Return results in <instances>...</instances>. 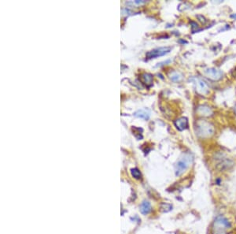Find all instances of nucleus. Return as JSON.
I'll return each mask as SVG.
<instances>
[{
    "label": "nucleus",
    "mask_w": 236,
    "mask_h": 234,
    "mask_svg": "<svg viewBox=\"0 0 236 234\" xmlns=\"http://www.w3.org/2000/svg\"><path fill=\"white\" fill-rule=\"evenodd\" d=\"M131 175H132V177L135 179H140L141 177H142L141 172L139 171V170H138L137 168L131 169Z\"/></svg>",
    "instance_id": "13"
},
{
    "label": "nucleus",
    "mask_w": 236,
    "mask_h": 234,
    "mask_svg": "<svg viewBox=\"0 0 236 234\" xmlns=\"http://www.w3.org/2000/svg\"><path fill=\"white\" fill-rule=\"evenodd\" d=\"M234 113H235V114H236V106H235V107H234Z\"/></svg>",
    "instance_id": "17"
},
{
    "label": "nucleus",
    "mask_w": 236,
    "mask_h": 234,
    "mask_svg": "<svg viewBox=\"0 0 236 234\" xmlns=\"http://www.w3.org/2000/svg\"><path fill=\"white\" fill-rule=\"evenodd\" d=\"M205 75L212 81H217L223 77V72L216 68L206 69L204 71Z\"/></svg>",
    "instance_id": "6"
},
{
    "label": "nucleus",
    "mask_w": 236,
    "mask_h": 234,
    "mask_svg": "<svg viewBox=\"0 0 236 234\" xmlns=\"http://www.w3.org/2000/svg\"><path fill=\"white\" fill-rule=\"evenodd\" d=\"M196 134L201 138H209L214 134L215 128L210 122L204 120H199L196 123Z\"/></svg>",
    "instance_id": "1"
},
{
    "label": "nucleus",
    "mask_w": 236,
    "mask_h": 234,
    "mask_svg": "<svg viewBox=\"0 0 236 234\" xmlns=\"http://www.w3.org/2000/svg\"><path fill=\"white\" fill-rule=\"evenodd\" d=\"M150 112L147 110H138L136 112H135L134 116L137 118H142L144 120H148L150 118Z\"/></svg>",
    "instance_id": "10"
},
{
    "label": "nucleus",
    "mask_w": 236,
    "mask_h": 234,
    "mask_svg": "<svg viewBox=\"0 0 236 234\" xmlns=\"http://www.w3.org/2000/svg\"><path fill=\"white\" fill-rule=\"evenodd\" d=\"M169 78H170L171 81H173V82H179V81H181L182 80H183V77L181 73L174 71L170 73Z\"/></svg>",
    "instance_id": "12"
},
{
    "label": "nucleus",
    "mask_w": 236,
    "mask_h": 234,
    "mask_svg": "<svg viewBox=\"0 0 236 234\" xmlns=\"http://www.w3.org/2000/svg\"><path fill=\"white\" fill-rule=\"evenodd\" d=\"M172 48L170 46H162V47H158V48L153 49L152 50L148 51L146 56L147 58H155L160 57V56H163L167 54L168 53L171 51Z\"/></svg>",
    "instance_id": "5"
},
{
    "label": "nucleus",
    "mask_w": 236,
    "mask_h": 234,
    "mask_svg": "<svg viewBox=\"0 0 236 234\" xmlns=\"http://www.w3.org/2000/svg\"><path fill=\"white\" fill-rule=\"evenodd\" d=\"M190 24H191V25H192L191 26L192 31H193V32H194V31H195L194 29H197L198 28V24L194 22H190Z\"/></svg>",
    "instance_id": "16"
},
{
    "label": "nucleus",
    "mask_w": 236,
    "mask_h": 234,
    "mask_svg": "<svg viewBox=\"0 0 236 234\" xmlns=\"http://www.w3.org/2000/svg\"><path fill=\"white\" fill-rule=\"evenodd\" d=\"M231 223L227 218L220 215L215 218L212 227L213 234H227V230L231 228Z\"/></svg>",
    "instance_id": "2"
},
{
    "label": "nucleus",
    "mask_w": 236,
    "mask_h": 234,
    "mask_svg": "<svg viewBox=\"0 0 236 234\" xmlns=\"http://www.w3.org/2000/svg\"><path fill=\"white\" fill-rule=\"evenodd\" d=\"M190 81H192L194 85V88H195L196 91H197L198 94L202 95H207L209 91H210V88H209V86L207 85L206 82H205L203 80L200 78H198V77H192L190 79Z\"/></svg>",
    "instance_id": "4"
},
{
    "label": "nucleus",
    "mask_w": 236,
    "mask_h": 234,
    "mask_svg": "<svg viewBox=\"0 0 236 234\" xmlns=\"http://www.w3.org/2000/svg\"><path fill=\"white\" fill-rule=\"evenodd\" d=\"M197 18H198L199 21H200L201 22L202 24H206V22H207V20H206V18H205L204 16H202V15H198Z\"/></svg>",
    "instance_id": "15"
},
{
    "label": "nucleus",
    "mask_w": 236,
    "mask_h": 234,
    "mask_svg": "<svg viewBox=\"0 0 236 234\" xmlns=\"http://www.w3.org/2000/svg\"><path fill=\"white\" fill-rule=\"evenodd\" d=\"M197 113L198 114V115L203 117H209L211 116L213 114V110L211 109V107H210L209 106L206 105H201L199 106L197 109Z\"/></svg>",
    "instance_id": "8"
},
{
    "label": "nucleus",
    "mask_w": 236,
    "mask_h": 234,
    "mask_svg": "<svg viewBox=\"0 0 236 234\" xmlns=\"http://www.w3.org/2000/svg\"><path fill=\"white\" fill-rule=\"evenodd\" d=\"M192 156L190 154L188 155H185L182 159H180L176 163V176L182 175L189 167L192 163Z\"/></svg>",
    "instance_id": "3"
},
{
    "label": "nucleus",
    "mask_w": 236,
    "mask_h": 234,
    "mask_svg": "<svg viewBox=\"0 0 236 234\" xmlns=\"http://www.w3.org/2000/svg\"><path fill=\"white\" fill-rule=\"evenodd\" d=\"M153 80H154V77H153L152 74L148 73H144L142 74H141L140 76V81L143 84H145L146 87H150L153 84Z\"/></svg>",
    "instance_id": "9"
},
{
    "label": "nucleus",
    "mask_w": 236,
    "mask_h": 234,
    "mask_svg": "<svg viewBox=\"0 0 236 234\" xmlns=\"http://www.w3.org/2000/svg\"><path fill=\"white\" fill-rule=\"evenodd\" d=\"M169 206H171L170 204H162V209L164 211H165V212H168V211H169L171 210V208H167V207H169Z\"/></svg>",
    "instance_id": "14"
},
{
    "label": "nucleus",
    "mask_w": 236,
    "mask_h": 234,
    "mask_svg": "<svg viewBox=\"0 0 236 234\" xmlns=\"http://www.w3.org/2000/svg\"><path fill=\"white\" fill-rule=\"evenodd\" d=\"M151 211V205L148 201H143L140 205V212L142 215H148Z\"/></svg>",
    "instance_id": "11"
},
{
    "label": "nucleus",
    "mask_w": 236,
    "mask_h": 234,
    "mask_svg": "<svg viewBox=\"0 0 236 234\" xmlns=\"http://www.w3.org/2000/svg\"><path fill=\"white\" fill-rule=\"evenodd\" d=\"M174 124L178 130L183 131L187 129V127H188V120L185 117H181V118L176 119L175 121Z\"/></svg>",
    "instance_id": "7"
}]
</instances>
